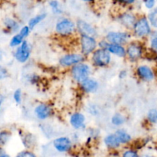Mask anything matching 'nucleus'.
<instances>
[{"label": "nucleus", "instance_id": "obj_6", "mask_svg": "<svg viewBox=\"0 0 157 157\" xmlns=\"http://www.w3.org/2000/svg\"><path fill=\"white\" fill-rule=\"evenodd\" d=\"M85 56L81 53H70L63 55L59 59V64L62 67H73L79 63L83 62Z\"/></svg>", "mask_w": 157, "mask_h": 157}, {"label": "nucleus", "instance_id": "obj_31", "mask_svg": "<svg viewBox=\"0 0 157 157\" xmlns=\"http://www.w3.org/2000/svg\"><path fill=\"white\" fill-rule=\"evenodd\" d=\"M15 157H36L35 154L29 150H23L19 152Z\"/></svg>", "mask_w": 157, "mask_h": 157}, {"label": "nucleus", "instance_id": "obj_13", "mask_svg": "<svg viewBox=\"0 0 157 157\" xmlns=\"http://www.w3.org/2000/svg\"><path fill=\"white\" fill-rule=\"evenodd\" d=\"M69 123L71 126L75 130H81L84 128L86 124V117L80 112H75L69 118Z\"/></svg>", "mask_w": 157, "mask_h": 157}, {"label": "nucleus", "instance_id": "obj_3", "mask_svg": "<svg viewBox=\"0 0 157 157\" xmlns=\"http://www.w3.org/2000/svg\"><path fill=\"white\" fill-rule=\"evenodd\" d=\"M76 24L69 18H62L55 25V32L59 36H70L75 32Z\"/></svg>", "mask_w": 157, "mask_h": 157}, {"label": "nucleus", "instance_id": "obj_17", "mask_svg": "<svg viewBox=\"0 0 157 157\" xmlns=\"http://www.w3.org/2000/svg\"><path fill=\"white\" fill-rule=\"evenodd\" d=\"M104 144L108 148L112 150H115L121 146V143L115 133L108 134L104 138Z\"/></svg>", "mask_w": 157, "mask_h": 157}, {"label": "nucleus", "instance_id": "obj_16", "mask_svg": "<svg viewBox=\"0 0 157 157\" xmlns=\"http://www.w3.org/2000/svg\"><path fill=\"white\" fill-rule=\"evenodd\" d=\"M106 50H107L110 54H112L119 58H124L126 56V48L123 47V45H120V44L109 43Z\"/></svg>", "mask_w": 157, "mask_h": 157}, {"label": "nucleus", "instance_id": "obj_30", "mask_svg": "<svg viewBox=\"0 0 157 157\" xmlns=\"http://www.w3.org/2000/svg\"><path fill=\"white\" fill-rule=\"evenodd\" d=\"M30 31L31 29H29V27L28 25L23 26L22 28L20 29L18 34H19V35L25 39V38H27V37L29 35V34H30Z\"/></svg>", "mask_w": 157, "mask_h": 157}, {"label": "nucleus", "instance_id": "obj_7", "mask_svg": "<svg viewBox=\"0 0 157 157\" xmlns=\"http://www.w3.org/2000/svg\"><path fill=\"white\" fill-rule=\"evenodd\" d=\"M31 54V47L26 40H24L22 43L21 45L18 46L15 51L14 57L18 62L26 63L30 58Z\"/></svg>", "mask_w": 157, "mask_h": 157}, {"label": "nucleus", "instance_id": "obj_2", "mask_svg": "<svg viewBox=\"0 0 157 157\" xmlns=\"http://www.w3.org/2000/svg\"><path fill=\"white\" fill-rule=\"evenodd\" d=\"M91 73V67L88 64L84 62L79 63L71 68V75L72 78L77 83H82L86 78H89Z\"/></svg>", "mask_w": 157, "mask_h": 157}, {"label": "nucleus", "instance_id": "obj_34", "mask_svg": "<svg viewBox=\"0 0 157 157\" xmlns=\"http://www.w3.org/2000/svg\"><path fill=\"white\" fill-rule=\"evenodd\" d=\"M155 0H144V4L147 9H152L155 6Z\"/></svg>", "mask_w": 157, "mask_h": 157}, {"label": "nucleus", "instance_id": "obj_32", "mask_svg": "<svg viewBox=\"0 0 157 157\" xmlns=\"http://www.w3.org/2000/svg\"><path fill=\"white\" fill-rule=\"evenodd\" d=\"M8 76H9V72L7 69L4 66L0 65V81L5 80Z\"/></svg>", "mask_w": 157, "mask_h": 157}, {"label": "nucleus", "instance_id": "obj_35", "mask_svg": "<svg viewBox=\"0 0 157 157\" xmlns=\"http://www.w3.org/2000/svg\"><path fill=\"white\" fill-rule=\"evenodd\" d=\"M0 157H11L8 153H6V152L4 151L2 148L0 147Z\"/></svg>", "mask_w": 157, "mask_h": 157}, {"label": "nucleus", "instance_id": "obj_23", "mask_svg": "<svg viewBox=\"0 0 157 157\" xmlns=\"http://www.w3.org/2000/svg\"><path fill=\"white\" fill-rule=\"evenodd\" d=\"M24 40V38L19 34H15L11 38L10 41H9V46L12 48H18V46L21 45V44L23 42Z\"/></svg>", "mask_w": 157, "mask_h": 157}, {"label": "nucleus", "instance_id": "obj_37", "mask_svg": "<svg viewBox=\"0 0 157 157\" xmlns=\"http://www.w3.org/2000/svg\"><path fill=\"white\" fill-rule=\"evenodd\" d=\"M3 100H4V98H3V97L2 96V95H0V109H1L2 105Z\"/></svg>", "mask_w": 157, "mask_h": 157}, {"label": "nucleus", "instance_id": "obj_5", "mask_svg": "<svg viewBox=\"0 0 157 157\" xmlns=\"http://www.w3.org/2000/svg\"><path fill=\"white\" fill-rule=\"evenodd\" d=\"M81 54L85 57L91 55L96 50L98 42L94 37L81 35L79 39Z\"/></svg>", "mask_w": 157, "mask_h": 157}, {"label": "nucleus", "instance_id": "obj_9", "mask_svg": "<svg viewBox=\"0 0 157 157\" xmlns=\"http://www.w3.org/2000/svg\"><path fill=\"white\" fill-rule=\"evenodd\" d=\"M129 36L127 32H109L106 36V40L110 44L123 45L129 41Z\"/></svg>", "mask_w": 157, "mask_h": 157}, {"label": "nucleus", "instance_id": "obj_22", "mask_svg": "<svg viewBox=\"0 0 157 157\" xmlns=\"http://www.w3.org/2000/svg\"><path fill=\"white\" fill-rule=\"evenodd\" d=\"M46 13L39 14V15H35V17H33V18H32L30 20H29V22H28V26H29V29H30L31 30H32L35 26L38 25L41 21H42L43 20L46 18Z\"/></svg>", "mask_w": 157, "mask_h": 157}, {"label": "nucleus", "instance_id": "obj_26", "mask_svg": "<svg viewBox=\"0 0 157 157\" xmlns=\"http://www.w3.org/2000/svg\"><path fill=\"white\" fill-rule=\"evenodd\" d=\"M49 6H50L51 9H52V12L55 14H61L62 12V8L60 4L58 3V1H55V0H52L49 2Z\"/></svg>", "mask_w": 157, "mask_h": 157}, {"label": "nucleus", "instance_id": "obj_4", "mask_svg": "<svg viewBox=\"0 0 157 157\" xmlns=\"http://www.w3.org/2000/svg\"><path fill=\"white\" fill-rule=\"evenodd\" d=\"M133 34L137 38H145L151 34V26L146 17H142L135 21L133 26Z\"/></svg>", "mask_w": 157, "mask_h": 157}, {"label": "nucleus", "instance_id": "obj_27", "mask_svg": "<svg viewBox=\"0 0 157 157\" xmlns=\"http://www.w3.org/2000/svg\"><path fill=\"white\" fill-rule=\"evenodd\" d=\"M149 22L153 27H157V9H154L149 15Z\"/></svg>", "mask_w": 157, "mask_h": 157}, {"label": "nucleus", "instance_id": "obj_10", "mask_svg": "<svg viewBox=\"0 0 157 157\" xmlns=\"http://www.w3.org/2000/svg\"><path fill=\"white\" fill-rule=\"evenodd\" d=\"M52 145L58 153H67L72 149V143L67 136H61L54 140Z\"/></svg>", "mask_w": 157, "mask_h": 157}, {"label": "nucleus", "instance_id": "obj_29", "mask_svg": "<svg viewBox=\"0 0 157 157\" xmlns=\"http://www.w3.org/2000/svg\"><path fill=\"white\" fill-rule=\"evenodd\" d=\"M122 157H139V156L136 150L129 149V150H126V151L123 152Z\"/></svg>", "mask_w": 157, "mask_h": 157}, {"label": "nucleus", "instance_id": "obj_36", "mask_svg": "<svg viewBox=\"0 0 157 157\" xmlns=\"http://www.w3.org/2000/svg\"><path fill=\"white\" fill-rule=\"evenodd\" d=\"M135 0H120V2L123 3H126V4H132L134 2Z\"/></svg>", "mask_w": 157, "mask_h": 157}, {"label": "nucleus", "instance_id": "obj_11", "mask_svg": "<svg viewBox=\"0 0 157 157\" xmlns=\"http://www.w3.org/2000/svg\"><path fill=\"white\" fill-rule=\"evenodd\" d=\"M76 29L81 34V35H87V36L95 38L97 35L95 28L91 24L86 22V21H83V20H78L77 21Z\"/></svg>", "mask_w": 157, "mask_h": 157}, {"label": "nucleus", "instance_id": "obj_12", "mask_svg": "<svg viewBox=\"0 0 157 157\" xmlns=\"http://www.w3.org/2000/svg\"><path fill=\"white\" fill-rule=\"evenodd\" d=\"M35 117L40 121H45L52 115V109L48 104H39L34 109Z\"/></svg>", "mask_w": 157, "mask_h": 157}, {"label": "nucleus", "instance_id": "obj_20", "mask_svg": "<svg viewBox=\"0 0 157 157\" xmlns=\"http://www.w3.org/2000/svg\"><path fill=\"white\" fill-rule=\"evenodd\" d=\"M4 25L6 29L12 32H16L20 30V25L15 20L11 18H6L4 20Z\"/></svg>", "mask_w": 157, "mask_h": 157}, {"label": "nucleus", "instance_id": "obj_1", "mask_svg": "<svg viewBox=\"0 0 157 157\" xmlns=\"http://www.w3.org/2000/svg\"><path fill=\"white\" fill-rule=\"evenodd\" d=\"M111 54L106 49L98 48L92 54V61L95 67H107L111 63Z\"/></svg>", "mask_w": 157, "mask_h": 157}, {"label": "nucleus", "instance_id": "obj_19", "mask_svg": "<svg viewBox=\"0 0 157 157\" xmlns=\"http://www.w3.org/2000/svg\"><path fill=\"white\" fill-rule=\"evenodd\" d=\"M115 133L117 136V137H118V139L119 140L121 144H129L132 140V137H131L130 134L129 133H127L126 130H123V129L117 130L115 132Z\"/></svg>", "mask_w": 157, "mask_h": 157}, {"label": "nucleus", "instance_id": "obj_39", "mask_svg": "<svg viewBox=\"0 0 157 157\" xmlns=\"http://www.w3.org/2000/svg\"><path fill=\"white\" fill-rule=\"evenodd\" d=\"M83 1H85V2H91V1H92V0H83Z\"/></svg>", "mask_w": 157, "mask_h": 157}, {"label": "nucleus", "instance_id": "obj_38", "mask_svg": "<svg viewBox=\"0 0 157 157\" xmlns=\"http://www.w3.org/2000/svg\"><path fill=\"white\" fill-rule=\"evenodd\" d=\"M141 157H154L153 156H152V155H149V154H145V155H143Z\"/></svg>", "mask_w": 157, "mask_h": 157}, {"label": "nucleus", "instance_id": "obj_8", "mask_svg": "<svg viewBox=\"0 0 157 157\" xmlns=\"http://www.w3.org/2000/svg\"><path fill=\"white\" fill-rule=\"evenodd\" d=\"M126 51V56L131 61H137L143 55V47L136 41L129 43Z\"/></svg>", "mask_w": 157, "mask_h": 157}, {"label": "nucleus", "instance_id": "obj_28", "mask_svg": "<svg viewBox=\"0 0 157 157\" xmlns=\"http://www.w3.org/2000/svg\"><path fill=\"white\" fill-rule=\"evenodd\" d=\"M13 99L16 104L19 105L22 101V92L21 89H16L13 93Z\"/></svg>", "mask_w": 157, "mask_h": 157}, {"label": "nucleus", "instance_id": "obj_14", "mask_svg": "<svg viewBox=\"0 0 157 157\" xmlns=\"http://www.w3.org/2000/svg\"><path fill=\"white\" fill-rule=\"evenodd\" d=\"M136 74L140 79L145 81H152L154 79V77H155L152 68L148 65H145V64L139 65L137 67Z\"/></svg>", "mask_w": 157, "mask_h": 157}, {"label": "nucleus", "instance_id": "obj_15", "mask_svg": "<svg viewBox=\"0 0 157 157\" xmlns=\"http://www.w3.org/2000/svg\"><path fill=\"white\" fill-rule=\"evenodd\" d=\"M80 87L85 93H94L98 90L99 83L94 78H88L80 83Z\"/></svg>", "mask_w": 157, "mask_h": 157}, {"label": "nucleus", "instance_id": "obj_24", "mask_svg": "<svg viewBox=\"0 0 157 157\" xmlns=\"http://www.w3.org/2000/svg\"><path fill=\"white\" fill-rule=\"evenodd\" d=\"M12 133L8 130H0V147L6 145L10 140Z\"/></svg>", "mask_w": 157, "mask_h": 157}, {"label": "nucleus", "instance_id": "obj_21", "mask_svg": "<svg viewBox=\"0 0 157 157\" xmlns=\"http://www.w3.org/2000/svg\"><path fill=\"white\" fill-rule=\"evenodd\" d=\"M126 117L121 113H116L111 118V123L113 126L115 127H120V126L123 125L126 123Z\"/></svg>", "mask_w": 157, "mask_h": 157}, {"label": "nucleus", "instance_id": "obj_25", "mask_svg": "<svg viewBox=\"0 0 157 157\" xmlns=\"http://www.w3.org/2000/svg\"><path fill=\"white\" fill-rule=\"evenodd\" d=\"M147 119L151 124H157V109H151L149 110Z\"/></svg>", "mask_w": 157, "mask_h": 157}, {"label": "nucleus", "instance_id": "obj_18", "mask_svg": "<svg viewBox=\"0 0 157 157\" xmlns=\"http://www.w3.org/2000/svg\"><path fill=\"white\" fill-rule=\"evenodd\" d=\"M119 21L121 22V24L123 25L126 26V28H133L134 25L135 23V18L134 15H132V14L129 13H126L123 14V15L120 16Z\"/></svg>", "mask_w": 157, "mask_h": 157}, {"label": "nucleus", "instance_id": "obj_33", "mask_svg": "<svg viewBox=\"0 0 157 157\" xmlns=\"http://www.w3.org/2000/svg\"><path fill=\"white\" fill-rule=\"evenodd\" d=\"M150 48L154 53L157 54V36L152 38L150 41Z\"/></svg>", "mask_w": 157, "mask_h": 157}]
</instances>
